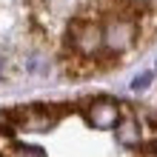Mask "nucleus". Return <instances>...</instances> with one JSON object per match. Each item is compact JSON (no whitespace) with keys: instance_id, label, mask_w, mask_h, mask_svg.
Returning <instances> with one entry per match:
<instances>
[{"instance_id":"4","label":"nucleus","mask_w":157,"mask_h":157,"mask_svg":"<svg viewBox=\"0 0 157 157\" xmlns=\"http://www.w3.org/2000/svg\"><path fill=\"white\" fill-rule=\"evenodd\" d=\"M83 114H86V120L94 128H114V123L120 120V106L114 100L100 97V100H94V103H89L83 109Z\"/></svg>"},{"instance_id":"2","label":"nucleus","mask_w":157,"mask_h":157,"mask_svg":"<svg viewBox=\"0 0 157 157\" xmlns=\"http://www.w3.org/2000/svg\"><path fill=\"white\" fill-rule=\"evenodd\" d=\"M17 112V126L23 132H49V128L60 120V109H54L52 103H34L26 109H14Z\"/></svg>"},{"instance_id":"6","label":"nucleus","mask_w":157,"mask_h":157,"mask_svg":"<svg viewBox=\"0 0 157 157\" xmlns=\"http://www.w3.org/2000/svg\"><path fill=\"white\" fill-rule=\"evenodd\" d=\"M97 69V63L91 57H83V54H75V57H69L66 63H63V71L71 77H83V75H91V71Z\"/></svg>"},{"instance_id":"9","label":"nucleus","mask_w":157,"mask_h":157,"mask_svg":"<svg viewBox=\"0 0 157 157\" xmlns=\"http://www.w3.org/2000/svg\"><path fill=\"white\" fill-rule=\"evenodd\" d=\"M3 66H6V54L0 52V75H3Z\"/></svg>"},{"instance_id":"8","label":"nucleus","mask_w":157,"mask_h":157,"mask_svg":"<svg viewBox=\"0 0 157 157\" xmlns=\"http://www.w3.org/2000/svg\"><path fill=\"white\" fill-rule=\"evenodd\" d=\"M149 83H151V71H143L140 77L132 80V91H146V89H149Z\"/></svg>"},{"instance_id":"1","label":"nucleus","mask_w":157,"mask_h":157,"mask_svg":"<svg viewBox=\"0 0 157 157\" xmlns=\"http://www.w3.org/2000/svg\"><path fill=\"white\" fill-rule=\"evenodd\" d=\"M69 43L77 54L91 57V54H97L103 49V29L91 17H75L69 26Z\"/></svg>"},{"instance_id":"5","label":"nucleus","mask_w":157,"mask_h":157,"mask_svg":"<svg viewBox=\"0 0 157 157\" xmlns=\"http://www.w3.org/2000/svg\"><path fill=\"white\" fill-rule=\"evenodd\" d=\"M114 137L120 146H126V149H137V143H140V123L128 114L123 120H117L114 123Z\"/></svg>"},{"instance_id":"3","label":"nucleus","mask_w":157,"mask_h":157,"mask_svg":"<svg viewBox=\"0 0 157 157\" xmlns=\"http://www.w3.org/2000/svg\"><path fill=\"white\" fill-rule=\"evenodd\" d=\"M134 37H137V26L134 20H109V29H103V46H109V52H126L134 46Z\"/></svg>"},{"instance_id":"7","label":"nucleus","mask_w":157,"mask_h":157,"mask_svg":"<svg viewBox=\"0 0 157 157\" xmlns=\"http://www.w3.org/2000/svg\"><path fill=\"white\" fill-rule=\"evenodd\" d=\"M3 157H43V151L40 149H29V146H12L9 143L6 149H3Z\"/></svg>"}]
</instances>
